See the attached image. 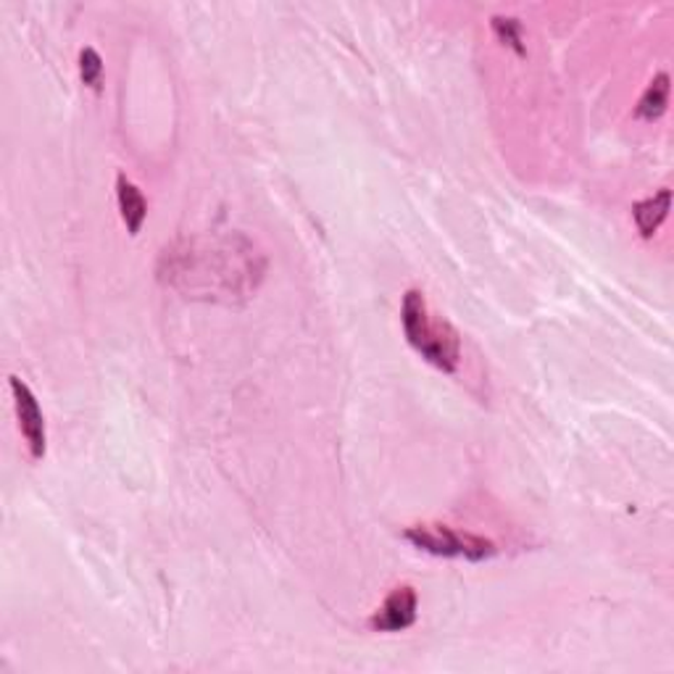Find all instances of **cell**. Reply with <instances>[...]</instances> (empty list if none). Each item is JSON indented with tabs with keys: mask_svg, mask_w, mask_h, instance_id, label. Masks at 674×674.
I'll return each instance as SVG.
<instances>
[{
	"mask_svg": "<svg viewBox=\"0 0 674 674\" xmlns=\"http://www.w3.org/2000/svg\"><path fill=\"white\" fill-rule=\"evenodd\" d=\"M266 258L243 234L184 238L161 253L158 277L188 298L234 303L251 298L264 279Z\"/></svg>",
	"mask_w": 674,
	"mask_h": 674,
	"instance_id": "cell-1",
	"label": "cell"
},
{
	"mask_svg": "<svg viewBox=\"0 0 674 674\" xmlns=\"http://www.w3.org/2000/svg\"><path fill=\"white\" fill-rule=\"evenodd\" d=\"M400 324L409 346L428 364L445 374H456L461 364V335L443 316H432L422 290H406L400 303Z\"/></svg>",
	"mask_w": 674,
	"mask_h": 674,
	"instance_id": "cell-2",
	"label": "cell"
},
{
	"mask_svg": "<svg viewBox=\"0 0 674 674\" xmlns=\"http://www.w3.org/2000/svg\"><path fill=\"white\" fill-rule=\"evenodd\" d=\"M404 538L411 545L432 556L443 558H467V562H488L498 553V545L493 540L474 535V532H461L445 525H414L404 532Z\"/></svg>",
	"mask_w": 674,
	"mask_h": 674,
	"instance_id": "cell-3",
	"label": "cell"
},
{
	"mask_svg": "<svg viewBox=\"0 0 674 674\" xmlns=\"http://www.w3.org/2000/svg\"><path fill=\"white\" fill-rule=\"evenodd\" d=\"M11 396H14V409L19 419V430H22L24 441H27L29 456L35 461H40L48 450V430H46V417H43L40 404H37L35 393L29 390V385L22 377L11 374L9 377Z\"/></svg>",
	"mask_w": 674,
	"mask_h": 674,
	"instance_id": "cell-4",
	"label": "cell"
},
{
	"mask_svg": "<svg viewBox=\"0 0 674 674\" xmlns=\"http://www.w3.org/2000/svg\"><path fill=\"white\" fill-rule=\"evenodd\" d=\"M419 614V598L411 585H398L385 598L383 606L369 616V627L374 633H404V629L414 627Z\"/></svg>",
	"mask_w": 674,
	"mask_h": 674,
	"instance_id": "cell-5",
	"label": "cell"
},
{
	"mask_svg": "<svg viewBox=\"0 0 674 674\" xmlns=\"http://www.w3.org/2000/svg\"><path fill=\"white\" fill-rule=\"evenodd\" d=\"M117 201H119V214H122V221L127 225V232L140 234L145 219H148V201H145L143 190H140L132 180H127L124 174H119Z\"/></svg>",
	"mask_w": 674,
	"mask_h": 674,
	"instance_id": "cell-6",
	"label": "cell"
},
{
	"mask_svg": "<svg viewBox=\"0 0 674 674\" xmlns=\"http://www.w3.org/2000/svg\"><path fill=\"white\" fill-rule=\"evenodd\" d=\"M670 206H672L670 188H661L657 195H651V198L635 203L633 206L635 227H638V232L643 234L646 240L653 238V234L659 232V227L664 225V219L670 216Z\"/></svg>",
	"mask_w": 674,
	"mask_h": 674,
	"instance_id": "cell-7",
	"label": "cell"
},
{
	"mask_svg": "<svg viewBox=\"0 0 674 674\" xmlns=\"http://www.w3.org/2000/svg\"><path fill=\"white\" fill-rule=\"evenodd\" d=\"M666 106H670V74L659 72L651 80V85L646 87V93L640 95L638 106H635V117L640 122H659L666 113Z\"/></svg>",
	"mask_w": 674,
	"mask_h": 674,
	"instance_id": "cell-8",
	"label": "cell"
},
{
	"mask_svg": "<svg viewBox=\"0 0 674 674\" xmlns=\"http://www.w3.org/2000/svg\"><path fill=\"white\" fill-rule=\"evenodd\" d=\"M491 27H493V35L498 37L501 46L511 48L517 56H525L527 48H525V27H521L519 19L514 16H493L491 19Z\"/></svg>",
	"mask_w": 674,
	"mask_h": 674,
	"instance_id": "cell-9",
	"label": "cell"
},
{
	"mask_svg": "<svg viewBox=\"0 0 674 674\" xmlns=\"http://www.w3.org/2000/svg\"><path fill=\"white\" fill-rule=\"evenodd\" d=\"M80 77L87 87L100 91V82H104V59H100L98 50L91 46L82 48L80 53Z\"/></svg>",
	"mask_w": 674,
	"mask_h": 674,
	"instance_id": "cell-10",
	"label": "cell"
}]
</instances>
